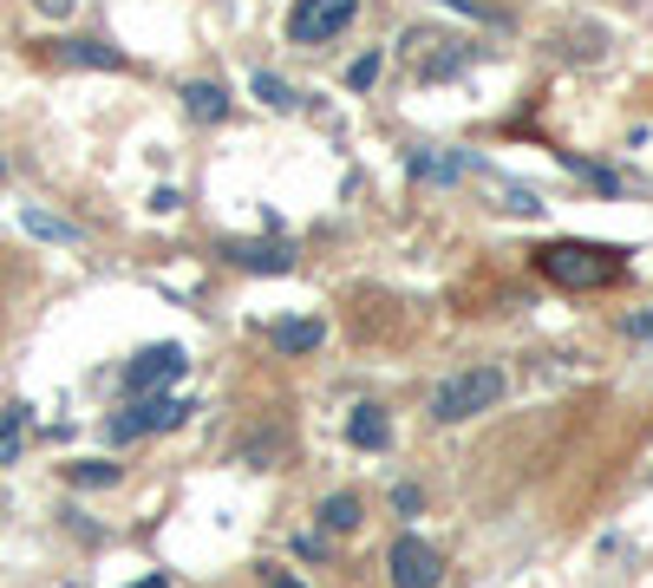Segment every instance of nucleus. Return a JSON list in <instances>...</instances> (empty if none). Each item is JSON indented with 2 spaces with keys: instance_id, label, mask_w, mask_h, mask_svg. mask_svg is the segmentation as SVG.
Returning a JSON list of instances; mask_svg holds the SVG:
<instances>
[{
  "instance_id": "obj_4",
  "label": "nucleus",
  "mask_w": 653,
  "mask_h": 588,
  "mask_svg": "<svg viewBox=\"0 0 653 588\" xmlns=\"http://www.w3.org/2000/svg\"><path fill=\"white\" fill-rule=\"evenodd\" d=\"M353 13H360V0H294V13H288V39H294V46L340 39V33L353 26Z\"/></svg>"
},
{
  "instance_id": "obj_11",
  "label": "nucleus",
  "mask_w": 653,
  "mask_h": 588,
  "mask_svg": "<svg viewBox=\"0 0 653 588\" xmlns=\"http://www.w3.org/2000/svg\"><path fill=\"white\" fill-rule=\"evenodd\" d=\"M392 439V425H386V412L379 406H360L353 419H347V445H360V452H379Z\"/></svg>"
},
{
  "instance_id": "obj_16",
  "label": "nucleus",
  "mask_w": 653,
  "mask_h": 588,
  "mask_svg": "<svg viewBox=\"0 0 653 588\" xmlns=\"http://www.w3.org/2000/svg\"><path fill=\"white\" fill-rule=\"evenodd\" d=\"M72 484H78V491H105V484H118V465H105V458L72 465Z\"/></svg>"
},
{
  "instance_id": "obj_21",
  "label": "nucleus",
  "mask_w": 653,
  "mask_h": 588,
  "mask_svg": "<svg viewBox=\"0 0 653 588\" xmlns=\"http://www.w3.org/2000/svg\"><path fill=\"white\" fill-rule=\"evenodd\" d=\"M628 334H653V314H634V321H628Z\"/></svg>"
},
{
  "instance_id": "obj_18",
  "label": "nucleus",
  "mask_w": 653,
  "mask_h": 588,
  "mask_svg": "<svg viewBox=\"0 0 653 588\" xmlns=\"http://www.w3.org/2000/svg\"><path fill=\"white\" fill-rule=\"evenodd\" d=\"M262 588H307V583L288 576V569H275V563H262Z\"/></svg>"
},
{
  "instance_id": "obj_3",
  "label": "nucleus",
  "mask_w": 653,
  "mask_h": 588,
  "mask_svg": "<svg viewBox=\"0 0 653 588\" xmlns=\"http://www.w3.org/2000/svg\"><path fill=\"white\" fill-rule=\"evenodd\" d=\"M196 406L190 399H164V393H144V399H131L105 432L118 439V445H131V439H150V432H170V425H183Z\"/></svg>"
},
{
  "instance_id": "obj_17",
  "label": "nucleus",
  "mask_w": 653,
  "mask_h": 588,
  "mask_svg": "<svg viewBox=\"0 0 653 588\" xmlns=\"http://www.w3.org/2000/svg\"><path fill=\"white\" fill-rule=\"evenodd\" d=\"M373 79H379V52H366V59H360V65H353V92H366V85H373Z\"/></svg>"
},
{
  "instance_id": "obj_19",
  "label": "nucleus",
  "mask_w": 653,
  "mask_h": 588,
  "mask_svg": "<svg viewBox=\"0 0 653 588\" xmlns=\"http://www.w3.org/2000/svg\"><path fill=\"white\" fill-rule=\"evenodd\" d=\"M419 504H425V497H419V484H399V491H392V511H406V517H412Z\"/></svg>"
},
{
  "instance_id": "obj_22",
  "label": "nucleus",
  "mask_w": 653,
  "mask_h": 588,
  "mask_svg": "<svg viewBox=\"0 0 653 588\" xmlns=\"http://www.w3.org/2000/svg\"><path fill=\"white\" fill-rule=\"evenodd\" d=\"M131 588H170V583H164V576H150V583H131Z\"/></svg>"
},
{
  "instance_id": "obj_8",
  "label": "nucleus",
  "mask_w": 653,
  "mask_h": 588,
  "mask_svg": "<svg viewBox=\"0 0 653 588\" xmlns=\"http://www.w3.org/2000/svg\"><path fill=\"white\" fill-rule=\"evenodd\" d=\"M183 111L203 118V124H222V118H229V92H222L216 79H196V85H183Z\"/></svg>"
},
{
  "instance_id": "obj_9",
  "label": "nucleus",
  "mask_w": 653,
  "mask_h": 588,
  "mask_svg": "<svg viewBox=\"0 0 653 588\" xmlns=\"http://www.w3.org/2000/svg\"><path fill=\"white\" fill-rule=\"evenodd\" d=\"M229 262L235 268H262V275H288L294 268L288 249H262V242H229Z\"/></svg>"
},
{
  "instance_id": "obj_12",
  "label": "nucleus",
  "mask_w": 653,
  "mask_h": 588,
  "mask_svg": "<svg viewBox=\"0 0 653 588\" xmlns=\"http://www.w3.org/2000/svg\"><path fill=\"white\" fill-rule=\"evenodd\" d=\"M321 530H334V537H340V530H360V497H353V491H334V497L321 504Z\"/></svg>"
},
{
  "instance_id": "obj_7",
  "label": "nucleus",
  "mask_w": 653,
  "mask_h": 588,
  "mask_svg": "<svg viewBox=\"0 0 653 588\" xmlns=\"http://www.w3.org/2000/svg\"><path fill=\"white\" fill-rule=\"evenodd\" d=\"M65 65H98V72H124V52H111L105 39H59L52 46Z\"/></svg>"
},
{
  "instance_id": "obj_15",
  "label": "nucleus",
  "mask_w": 653,
  "mask_h": 588,
  "mask_svg": "<svg viewBox=\"0 0 653 588\" xmlns=\"http://www.w3.org/2000/svg\"><path fill=\"white\" fill-rule=\"evenodd\" d=\"M249 85H255V92H262V105H275V111H294V105H301V98H294V92H288L275 72H255Z\"/></svg>"
},
{
  "instance_id": "obj_13",
  "label": "nucleus",
  "mask_w": 653,
  "mask_h": 588,
  "mask_svg": "<svg viewBox=\"0 0 653 588\" xmlns=\"http://www.w3.org/2000/svg\"><path fill=\"white\" fill-rule=\"evenodd\" d=\"M20 223H26V236H39V242H78V229L72 223H59V216H46V209H20Z\"/></svg>"
},
{
  "instance_id": "obj_14",
  "label": "nucleus",
  "mask_w": 653,
  "mask_h": 588,
  "mask_svg": "<svg viewBox=\"0 0 653 588\" xmlns=\"http://www.w3.org/2000/svg\"><path fill=\"white\" fill-rule=\"evenodd\" d=\"M20 439H26V406H7L0 412V465L20 458Z\"/></svg>"
},
{
  "instance_id": "obj_2",
  "label": "nucleus",
  "mask_w": 653,
  "mask_h": 588,
  "mask_svg": "<svg viewBox=\"0 0 653 588\" xmlns=\"http://www.w3.org/2000/svg\"><path fill=\"white\" fill-rule=\"evenodd\" d=\"M497 399H504V367H471V373H458V380H445L432 393V419L438 425H464V419L491 412Z\"/></svg>"
},
{
  "instance_id": "obj_5",
  "label": "nucleus",
  "mask_w": 653,
  "mask_h": 588,
  "mask_svg": "<svg viewBox=\"0 0 653 588\" xmlns=\"http://www.w3.org/2000/svg\"><path fill=\"white\" fill-rule=\"evenodd\" d=\"M386 576H392V588H438L445 583V556H438L425 537H392Z\"/></svg>"
},
{
  "instance_id": "obj_10",
  "label": "nucleus",
  "mask_w": 653,
  "mask_h": 588,
  "mask_svg": "<svg viewBox=\"0 0 653 588\" xmlns=\"http://www.w3.org/2000/svg\"><path fill=\"white\" fill-rule=\"evenodd\" d=\"M268 340H275L281 353H314V347L327 340V327H321V321H275Z\"/></svg>"
},
{
  "instance_id": "obj_1",
  "label": "nucleus",
  "mask_w": 653,
  "mask_h": 588,
  "mask_svg": "<svg viewBox=\"0 0 653 588\" xmlns=\"http://www.w3.org/2000/svg\"><path fill=\"white\" fill-rule=\"evenodd\" d=\"M536 268L556 288H602V281L621 275V249H602V242H543Z\"/></svg>"
},
{
  "instance_id": "obj_20",
  "label": "nucleus",
  "mask_w": 653,
  "mask_h": 588,
  "mask_svg": "<svg viewBox=\"0 0 653 588\" xmlns=\"http://www.w3.org/2000/svg\"><path fill=\"white\" fill-rule=\"evenodd\" d=\"M33 7H39V13H52V20H65V13H72V0H33Z\"/></svg>"
},
{
  "instance_id": "obj_6",
  "label": "nucleus",
  "mask_w": 653,
  "mask_h": 588,
  "mask_svg": "<svg viewBox=\"0 0 653 588\" xmlns=\"http://www.w3.org/2000/svg\"><path fill=\"white\" fill-rule=\"evenodd\" d=\"M183 367H190V360H183V347H177V340H157V347H144V353L124 367V386L144 399V393H157L164 380H177Z\"/></svg>"
}]
</instances>
